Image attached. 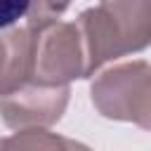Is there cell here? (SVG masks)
I'll return each mask as SVG.
<instances>
[{
	"instance_id": "cell-3",
	"label": "cell",
	"mask_w": 151,
	"mask_h": 151,
	"mask_svg": "<svg viewBox=\"0 0 151 151\" xmlns=\"http://www.w3.org/2000/svg\"><path fill=\"white\" fill-rule=\"evenodd\" d=\"M31 35L28 80L42 85H68L85 78V50L76 24L42 19L26 26Z\"/></svg>"
},
{
	"instance_id": "cell-5",
	"label": "cell",
	"mask_w": 151,
	"mask_h": 151,
	"mask_svg": "<svg viewBox=\"0 0 151 151\" xmlns=\"http://www.w3.org/2000/svg\"><path fill=\"white\" fill-rule=\"evenodd\" d=\"M31 73V35L28 28L0 31V97L28 80Z\"/></svg>"
},
{
	"instance_id": "cell-1",
	"label": "cell",
	"mask_w": 151,
	"mask_h": 151,
	"mask_svg": "<svg viewBox=\"0 0 151 151\" xmlns=\"http://www.w3.org/2000/svg\"><path fill=\"white\" fill-rule=\"evenodd\" d=\"M85 50V78L106 61L151 45V0H99L73 21Z\"/></svg>"
},
{
	"instance_id": "cell-6",
	"label": "cell",
	"mask_w": 151,
	"mask_h": 151,
	"mask_svg": "<svg viewBox=\"0 0 151 151\" xmlns=\"http://www.w3.org/2000/svg\"><path fill=\"white\" fill-rule=\"evenodd\" d=\"M0 151H92L83 142L50 132L47 127L17 130L12 137L0 139Z\"/></svg>"
},
{
	"instance_id": "cell-8",
	"label": "cell",
	"mask_w": 151,
	"mask_h": 151,
	"mask_svg": "<svg viewBox=\"0 0 151 151\" xmlns=\"http://www.w3.org/2000/svg\"><path fill=\"white\" fill-rule=\"evenodd\" d=\"M31 9V0H0V31L12 28Z\"/></svg>"
},
{
	"instance_id": "cell-7",
	"label": "cell",
	"mask_w": 151,
	"mask_h": 151,
	"mask_svg": "<svg viewBox=\"0 0 151 151\" xmlns=\"http://www.w3.org/2000/svg\"><path fill=\"white\" fill-rule=\"evenodd\" d=\"M73 0H31V9H28V24L33 21H42V19H59Z\"/></svg>"
},
{
	"instance_id": "cell-2",
	"label": "cell",
	"mask_w": 151,
	"mask_h": 151,
	"mask_svg": "<svg viewBox=\"0 0 151 151\" xmlns=\"http://www.w3.org/2000/svg\"><path fill=\"white\" fill-rule=\"evenodd\" d=\"M94 109L109 120L134 123L151 132V64L125 61L106 68L90 87Z\"/></svg>"
},
{
	"instance_id": "cell-4",
	"label": "cell",
	"mask_w": 151,
	"mask_h": 151,
	"mask_svg": "<svg viewBox=\"0 0 151 151\" xmlns=\"http://www.w3.org/2000/svg\"><path fill=\"white\" fill-rule=\"evenodd\" d=\"M71 99L68 85H42L24 80L0 97V118L12 130H35L54 125Z\"/></svg>"
}]
</instances>
